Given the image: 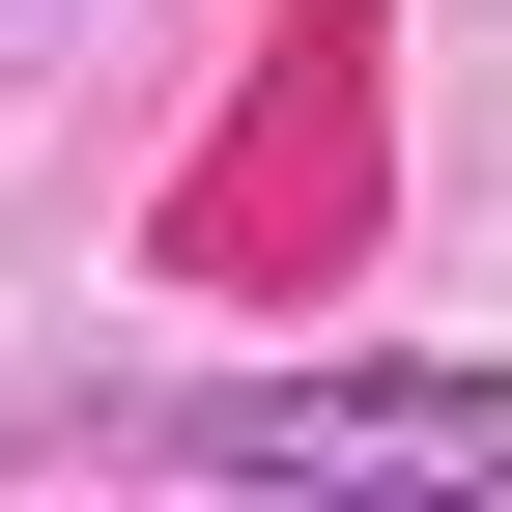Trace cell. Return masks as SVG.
Here are the masks:
<instances>
[{
	"mask_svg": "<svg viewBox=\"0 0 512 512\" xmlns=\"http://www.w3.org/2000/svg\"><path fill=\"white\" fill-rule=\"evenodd\" d=\"M143 456H200V484H512V370H200Z\"/></svg>",
	"mask_w": 512,
	"mask_h": 512,
	"instance_id": "cell-1",
	"label": "cell"
}]
</instances>
